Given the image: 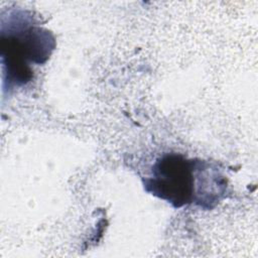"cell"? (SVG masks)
I'll list each match as a JSON object with an SVG mask.
<instances>
[{
	"instance_id": "obj_2",
	"label": "cell",
	"mask_w": 258,
	"mask_h": 258,
	"mask_svg": "<svg viewBox=\"0 0 258 258\" xmlns=\"http://www.w3.org/2000/svg\"><path fill=\"white\" fill-rule=\"evenodd\" d=\"M55 47L50 31L36 25L23 12L11 16L8 31L1 30V58L8 89L27 84L33 78L30 63L42 64Z\"/></svg>"
},
{
	"instance_id": "obj_1",
	"label": "cell",
	"mask_w": 258,
	"mask_h": 258,
	"mask_svg": "<svg viewBox=\"0 0 258 258\" xmlns=\"http://www.w3.org/2000/svg\"><path fill=\"white\" fill-rule=\"evenodd\" d=\"M143 185L147 192L174 209L196 204L210 210L227 189L225 177L209 162L177 153H165L157 158Z\"/></svg>"
}]
</instances>
